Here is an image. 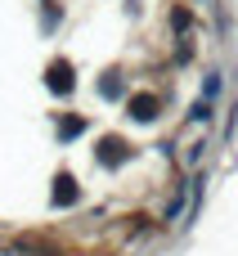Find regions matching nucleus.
I'll return each instance as SVG.
<instances>
[{
  "mask_svg": "<svg viewBox=\"0 0 238 256\" xmlns=\"http://www.w3.org/2000/svg\"><path fill=\"white\" fill-rule=\"evenodd\" d=\"M202 94L216 99V94H220V76H207V81H202Z\"/></svg>",
  "mask_w": 238,
  "mask_h": 256,
  "instance_id": "nucleus-4",
  "label": "nucleus"
},
{
  "mask_svg": "<svg viewBox=\"0 0 238 256\" xmlns=\"http://www.w3.org/2000/svg\"><path fill=\"white\" fill-rule=\"evenodd\" d=\"M50 90H72V68L68 63H54L50 68Z\"/></svg>",
  "mask_w": 238,
  "mask_h": 256,
  "instance_id": "nucleus-2",
  "label": "nucleus"
},
{
  "mask_svg": "<svg viewBox=\"0 0 238 256\" xmlns=\"http://www.w3.org/2000/svg\"><path fill=\"white\" fill-rule=\"evenodd\" d=\"M81 194H76V180L72 176H58V189H54V202L63 207V202H76Z\"/></svg>",
  "mask_w": 238,
  "mask_h": 256,
  "instance_id": "nucleus-3",
  "label": "nucleus"
},
{
  "mask_svg": "<svg viewBox=\"0 0 238 256\" xmlns=\"http://www.w3.org/2000/svg\"><path fill=\"white\" fill-rule=\"evenodd\" d=\"M130 117L135 122H153L158 117V94H135L130 99Z\"/></svg>",
  "mask_w": 238,
  "mask_h": 256,
  "instance_id": "nucleus-1",
  "label": "nucleus"
},
{
  "mask_svg": "<svg viewBox=\"0 0 238 256\" xmlns=\"http://www.w3.org/2000/svg\"><path fill=\"white\" fill-rule=\"evenodd\" d=\"M189 117H194V122H207V117H212V108H207V104H194V112H189Z\"/></svg>",
  "mask_w": 238,
  "mask_h": 256,
  "instance_id": "nucleus-5",
  "label": "nucleus"
}]
</instances>
